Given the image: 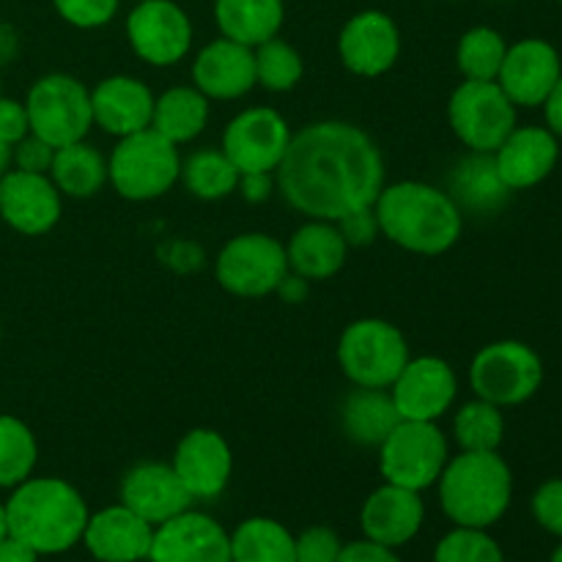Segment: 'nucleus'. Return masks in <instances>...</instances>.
Here are the masks:
<instances>
[{"label": "nucleus", "mask_w": 562, "mask_h": 562, "mask_svg": "<svg viewBox=\"0 0 562 562\" xmlns=\"http://www.w3.org/2000/svg\"><path fill=\"white\" fill-rule=\"evenodd\" d=\"M285 203L311 220L335 223L373 206L384 187V157L366 130L346 121H316L291 135L278 165Z\"/></svg>", "instance_id": "f257e3e1"}, {"label": "nucleus", "mask_w": 562, "mask_h": 562, "mask_svg": "<svg viewBox=\"0 0 562 562\" xmlns=\"http://www.w3.org/2000/svg\"><path fill=\"white\" fill-rule=\"evenodd\" d=\"M373 212L382 236L417 256H442L459 241L464 228V214L450 192L426 181L384 184Z\"/></svg>", "instance_id": "f03ea898"}, {"label": "nucleus", "mask_w": 562, "mask_h": 562, "mask_svg": "<svg viewBox=\"0 0 562 562\" xmlns=\"http://www.w3.org/2000/svg\"><path fill=\"white\" fill-rule=\"evenodd\" d=\"M88 516L82 494L60 477H27L5 503L9 536L36 554H60L77 547Z\"/></svg>", "instance_id": "7ed1b4c3"}, {"label": "nucleus", "mask_w": 562, "mask_h": 562, "mask_svg": "<svg viewBox=\"0 0 562 562\" xmlns=\"http://www.w3.org/2000/svg\"><path fill=\"white\" fill-rule=\"evenodd\" d=\"M437 486L445 516L456 527L475 530L497 525L514 497V475L497 450H461L448 459Z\"/></svg>", "instance_id": "20e7f679"}, {"label": "nucleus", "mask_w": 562, "mask_h": 562, "mask_svg": "<svg viewBox=\"0 0 562 562\" xmlns=\"http://www.w3.org/2000/svg\"><path fill=\"white\" fill-rule=\"evenodd\" d=\"M179 148L151 126L135 135L119 137L108 159V181L126 201L162 198L179 181Z\"/></svg>", "instance_id": "39448f33"}, {"label": "nucleus", "mask_w": 562, "mask_h": 562, "mask_svg": "<svg viewBox=\"0 0 562 562\" xmlns=\"http://www.w3.org/2000/svg\"><path fill=\"white\" fill-rule=\"evenodd\" d=\"M409 357L404 333L384 318L351 322L338 340V366L355 387L387 390Z\"/></svg>", "instance_id": "423d86ee"}, {"label": "nucleus", "mask_w": 562, "mask_h": 562, "mask_svg": "<svg viewBox=\"0 0 562 562\" xmlns=\"http://www.w3.org/2000/svg\"><path fill=\"white\" fill-rule=\"evenodd\" d=\"M543 384V362L521 340H494L483 346L470 366V387L475 398L499 406L530 401Z\"/></svg>", "instance_id": "0eeeda50"}, {"label": "nucleus", "mask_w": 562, "mask_h": 562, "mask_svg": "<svg viewBox=\"0 0 562 562\" xmlns=\"http://www.w3.org/2000/svg\"><path fill=\"white\" fill-rule=\"evenodd\" d=\"M31 132L60 148L86 140L93 126L91 91L71 75H44L33 82L25 99Z\"/></svg>", "instance_id": "6e6552de"}, {"label": "nucleus", "mask_w": 562, "mask_h": 562, "mask_svg": "<svg viewBox=\"0 0 562 562\" xmlns=\"http://www.w3.org/2000/svg\"><path fill=\"white\" fill-rule=\"evenodd\" d=\"M450 459L448 437L437 423L398 420V426L379 445V470L384 483L426 492L442 475Z\"/></svg>", "instance_id": "1a4fd4ad"}, {"label": "nucleus", "mask_w": 562, "mask_h": 562, "mask_svg": "<svg viewBox=\"0 0 562 562\" xmlns=\"http://www.w3.org/2000/svg\"><path fill=\"white\" fill-rule=\"evenodd\" d=\"M453 135L470 151L494 154L516 130V104L497 80H464L448 102Z\"/></svg>", "instance_id": "9d476101"}, {"label": "nucleus", "mask_w": 562, "mask_h": 562, "mask_svg": "<svg viewBox=\"0 0 562 562\" xmlns=\"http://www.w3.org/2000/svg\"><path fill=\"white\" fill-rule=\"evenodd\" d=\"M289 256L285 245L274 236L239 234L220 250L217 256V280L228 294L258 300V296L274 294L280 280L289 274Z\"/></svg>", "instance_id": "9b49d317"}, {"label": "nucleus", "mask_w": 562, "mask_h": 562, "mask_svg": "<svg viewBox=\"0 0 562 562\" xmlns=\"http://www.w3.org/2000/svg\"><path fill=\"white\" fill-rule=\"evenodd\" d=\"M291 126L278 110L247 108L228 121L223 151L239 173H274L291 143Z\"/></svg>", "instance_id": "f8f14e48"}, {"label": "nucleus", "mask_w": 562, "mask_h": 562, "mask_svg": "<svg viewBox=\"0 0 562 562\" xmlns=\"http://www.w3.org/2000/svg\"><path fill=\"white\" fill-rule=\"evenodd\" d=\"M126 38L148 66H173L190 53L192 22L173 0H137L126 16Z\"/></svg>", "instance_id": "ddd939ff"}, {"label": "nucleus", "mask_w": 562, "mask_h": 562, "mask_svg": "<svg viewBox=\"0 0 562 562\" xmlns=\"http://www.w3.org/2000/svg\"><path fill=\"white\" fill-rule=\"evenodd\" d=\"M390 398L401 420L437 423L448 415L459 395L456 371L439 357H415L390 384Z\"/></svg>", "instance_id": "4468645a"}, {"label": "nucleus", "mask_w": 562, "mask_h": 562, "mask_svg": "<svg viewBox=\"0 0 562 562\" xmlns=\"http://www.w3.org/2000/svg\"><path fill=\"white\" fill-rule=\"evenodd\" d=\"M151 562H231V532L212 516L190 510L154 527Z\"/></svg>", "instance_id": "2eb2a0df"}, {"label": "nucleus", "mask_w": 562, "mask_h": 562, "mask_svg": "<svg viewBox=\"0 0 562 562\" xmlns=\"http://www.w3.org/2000/svg\"><path fill=\"white\" fill-rule=\"evenodd\" d=\"M562 75V60L547 38H521L505 53L497 82L516 108H541Z\"/></svg>", "instance_id": "dca6fc26"}, {"label": "nucleus", "mask_w": 562, "mask_h": 562, "mask_svg": "<svg viewBox=\"0 0 562 562\" xmlns=\"http://www.w3.org/2000/svg\"><path fill=\"white\" fill-rule=\"evenodd\" d=\"M192 499H217L234 472V453L214 428H192L176 445L170 464Z\"/></svg>", "instance_id": "f3484780"}, {"label": "nucleus", "mask_w": 562, "mask_h": 562, "mask_svg": "<svg viewBox=\"0 0 562 562\" xmlns=\"http://www.w3.org/2000/svg\"><path fill=\"white\" fill-rule=\"evenodd\" d=\"M64 203L47 173L9 170L0 176V217L25 236H42L58 225Z\"/></svg>", "instance_id": "a211bd4d"}, {"label": "nucleus", "mask_w": 562, "mask_h": 562, "mask_svg": "<svg viewBox=\"0 0 562 562\" xmlns=\"http://www.w3.org/2000/svg\"><path fill=\"white\" fill-rule=\"evenodd\" d=\"M338 55L357 77H379L395 66L401 55V33L384 11H360L338 36Z\"/></svg>", "instance_id": "6ab92c4d"}, {"label": "nucleus", "mask_w": 562, "mask_h": 562, "mask_svg": "<svg viewBox=\"0 0 562 562\" xmlns=\"http://www.w3.org/2000/svg\"><path fill=\"white\" fill-rule=\"evenodd\" d=\"M121 505L135 510L151 527L165 525L192 505L190 492L170 464L148 461L132 467L121 481Z\"/></svg>", "instance_id": "aec40b11"}, {"label": "nucleus", "mask_w": 562, "mask_h": 562, "mask_svg": "<svg viewBox=\"0 0 562 562\" xmlns=\"http://www.w3.org/2000/svg\"><path fill=\"white\" fill-rule=\"evenodd\" d=\"M560 159V143L547 126H516L494 151L499 179L510 192L530 190L549 179Z\"/></svg>", "instance_id": "412c9836"}, {"label": "nucleus", "mask_w": 562, "mask_h": 562, "mask_svg": "<svg viewBox=\"0 0 562 562\" xmlns=\"http://www.w3.org/2000/svg\"><path fill=\"white\" fill-rule=\"evenodd\" d=\"M192 82L206 99H239L256 82V53L231 38H214L192 60Z\"/></svg>", "instance_id": "4be33fe9"}, {"label": "nucleus", "mask_w": 562, "mask_h": 562, "mask_svg": "<svg viewBox=\"0 0 562 562\" xmlns=\"http://www.w3.org/2000/svg\"><path fill=\"white\" fill-rule=\"evenodd\" d=\"M423 519H426V505H423L420 492L395 486V483H384L382 488H376L360 510V527L368 541L390 549L409 543L420 532Z\"/></svg>", "instance_id": "5701e85b"}, {"label": "nucleus", "mask_w": 562, "mask_h": 562, "mask_svg": "<svg viewBox=\"0 0 562 562\" xmlns=\"http://www.w3.org/2000/svg\"><path fill=\"white\" fill-rule=\"evenodd\" d=\"M154 527L126 505H110L88 516L82 543L99 562H140L148 560Z\"/></svg>", "instance_id": "b1692460"}, {"label": "nucleus", "mask_w": 562, "mask_h": 562, "mask_svg": "<svg viewBox=\"0 0 562 562\" xmlns=\"http://www.w3.org/2000/svg\"><path fill=\"white\" fill-rule=\"evenodd\" d=\"M154 93L143 80L130 75H113L97 82L91 91L93 124L108 135L126 137L151 126Z\"/></svg>", "instance_id": "393cba45"}, {"label": "nucleus", "mask_w": 562, "mask_h": 562, "mask_svg": "<svg viewBox=\"0 0 562 562\" xmlns=\"http://www.w3.org/2000/svg\"><path fill=\"white\" fill-rule=\"evenodd\" d=\"M285 256H289L291 272L311 283V280L335 278L344 269L349 245H346L335 223L307 220L302 228L294 231L291 241L285 245Z\"/></svg>", "instance_id": "a878e982"}, {"label": "nucleus", "mask_w": 562, "mask_h": 562, "mask_svg": "<svg viewBox=\"0 0 562 562\" xmlns=\"http://www.w3.org/2000/svg\"><path fill=\"white\" fill-rule=\"evenodd\" d=\"M283 16V0H214L220 33L245 47H258L278 36Z\"/></svg>", "instance_id": "bb28decb"}, {"label": "nucleus", "mask_w": 562, "mask_h": 562, "mask_svg": "<svg viewBox=\"0 0 562 562\" xmlns=\"http://www.w3.org/2000/svg\"><path fill=\"white\" fill-rule=\"evenodd\" d=\"M344 431L351 442L379 448L387 439V434L398 426V412H395L390 390L355 387L344 401L340 409Z\"/></svg>", "instance_id": "cd10ccee"}, {"label": "nucleus", "mask_w": 562, "mask_h": 562, "mask_svg": "<svg viewBox=\"0 0 562 562\" xmlns=\"http://www.w3.org/2000/svg\"><path fill=\"white\" fill-rule=\"evenodd\" d=\"M450 198L459 203V209H472V212L492 214L503 209L510 190L499 179L494 154L472 151V157L461 159L450 176Z\"/></svg>", "instance_id": "c85d7f7f"}, {"label": "nucleus", "mask_w": 562, "mask_h": 562, "mask_svg": "<svg viewBox=\"0 0 562 562\" xmlns=\"http://www.w3.org/2000/svg\"><path fill=\"white\" fill-rule=\"evenodd\" d=\"M209 124V99L195 86L168 88L154 99L151 130L159 132L165 140L190 143L206 130Z\"/></svg>", "instance_id": "c756f323"}, {"label": "nucleus", "mask_w": 562, "mask_h": 562, "mask_svg": "<svg viewBox=\"0 0 562 562\" xmlns=\"http://www.w3.org/2000/svg\"><path fill=\"white\" fill-rule=\"evenodd\" d=\"M49 179L58 187L60 195L93 198L108 184V159L91 143H69V146L55 148Z\"/></svg>", "instance_id": "7c9ffc66"}, {"label": "nucleus", "mask_w": 562, "mask_h": 562, "mask_svg": "<svg viewBox=\"0 0 562 562\" xmlns=\"http://www.w3.org/2000/svg\"><path fill=\"white\" fill-rule=\"evenodd\" d=\"M231 562H296L294 536L263 516L241 521L231 532Z\"/></svg>", "instance_id": "2f4dec72"}, {"label": "nucleus", "mask_w": 562, "mask_h": 562, "mask_svg": "<svg viewBox=\"0 0 562 562\" xmlns=\"http://www.w3.org/2000/svg\"><path fill=\"white\" fill-rule=\"evenodd\" d=\"M239 170L225 157L223 148H201L181 159V176L187 190L201 201H223L239 187Z\"/></svg>", "instance_id": "473e14b6"}, {"label": "nucleus", "mask_w": 562, "mask_h": 562, "mask_svg": "<svg viewBox=\"0 0 562 562\" xmlns=\"http://www.w3.org/2000/svg\"><path fill=\"white\" fill-rule=\"evenodd\" d=\"M453 437L461 450H499L505 439L503 409L488 401L475 398L461 406L453 417Z\"/></svg>", "instance_id": "72a5a7b5"}, {"label": "nucleus", "mask_w": 562, "mask_h": 562, "mask_svg": "<svg viewBox=\"0 0 562 562\" xmlns=\"http://www.w3.org/2000/svg\"><path fill=\"white\" fill-rule=\"evenodd\" d=\"M505 53H508V44H505L503 33L477 25L461 36L459 47H456V64H459L464 80H497Z\"/></svg>", "instance_id": "f704fd0d"}, {"label": "nucleus", "mask_w": 562, "mask_h": 562, "mask_svg": "<svg viewBox=\"0 0 562 562\" xmlns=\"http://www.w3.org/2000/svg\"><path fill=\"white\" fill-rule=\"evenodd\" d=\"M38 445L31 428L11 415H0V488L27 481L36 467Z\"/></svg>", "instance_id": "c9c22d12"}, {"label": "nucleus", "mask_w": 562, "mask_h": 562, "mask_svg": "<svg viewBox=\"0 0 562 562\" xmlns=\"http://www.w3.org/2000/svg\"><path fill=\"white\" fill-rule=\"evenodd\" d=\"M256 53V82L272 93L294 91L305 75L302 55L283 38H269V42L252 47Z\"/></svg>", "instance_id": "e433bc0d"}, {"label": "nucleus", "mask_w": 562, "mask_h": 562, "mask_svg": "<svg viewBox=\"0 0 562 562\" xmlns=\"http://www.w3.org/2000/svg\"><path fill=\"white\" fill-rule=\"evenodd\" d=\"M434 562H505V554L486 530L456 527L437 543Z\"/></svg>", "instance_id": "4c0bfd02"}, {"label": "nucleus", "mask_w": 562, "mask_h": 562, "mask_svg": "<svg viewBox=\"0 0 562 562\" xmlns=\"http://www.w3.org/2000/svg\"><path fill=\"white\" fill-rule=\"evenodd\" d=\"M55 11L69 25L91 31V27L108 25L119 11V0H53Z\"/></svg>", "instance_id": "58836bf2"}, {"label": "nucleus", "mask_w": 562, "mask_h": 562, "mask_svg": "<svg viewBox=\"0 0 562 562\" xmlns=\"http://www.w3.org/2000/svg\"><path fill=\"white\" fill-rule=\"evenodd\" d=\"M340 549L344 543L338 532L329 527H311L300 538H294L296 562H338Z\"/></svg>", "instance_id": "ea45409f"}, {"label": "nucleus", "mask_w": 562, "mask_h": 562, "mask_svg": "<svg viewBox=\"0 0 562 562\" xmlns=\"http://www.w3.org/2000/svg\"><path fill=\"white\" fill-rule=\"evenodd\" d=\"M532 516L552 536L562 538V477L547 481L532 497Z\"/></svg>", "instance_id": "a19ab883"}, {"label": "nucleus", "mask_w": 562, "mask_h": 562, "mask_svg": "<svg viewBox=\"0 0 562 562\" xmlns=\"http://www.w3.org/2000/svg\"><path fill=\"white\" fill-rule=\"evenodd\" d=\"M340 236L346 239L349 247H366L376 241V236H382V228H379V217L373 212V206L355 209V212L344 214L340 220H335Z\"/></svg>", "instance_id": "79ce46f5"}, {"label": "nucleus", "mask_w": 562, "mask_h": 562, "mask_svg": "<svg viewBox=\"0 0 562 562\" xmlns=\"http://www.w3.org/2000/svg\"><path fill=\"white\" fill-rule=\"evenodd\" d=\"M55 159V146H49L47 140L31 135L22 137L20 143H14V162L16 170H25V173H47L53 168Z\"/></svg>", "instance_id": "37998d69"}, {"label": "nucleus", "mask_w": 562, "mask_h": 562, "mask_svg": "<svg viewBox=\"0 0 562 562\" xmlns=\"http://www.w3.org/2000/svg\"><path fill=\"white\" fill-rule=\"evenodd\" d=\"M25 135H31V121H27L25 102H14V99L0 97V140L14 146V143H20Z\"/></svg>", "instance_id": "c03bdc74"}, {"label": "nucleus", "mask_w": 562, "mask_h": 562, "mask_svg": "<svg viewBox=\"0 0 562 562\" xmlns=\"http://www.w3.org/2000/svg\"><path fill=\"white\" fill-rule=\"evenodd\" d=\"M338 562H401L395 549L382 547L376 541H355L340 549Z\"/></svg>", "instance_id": "a18cd8bd"}, {"label": "nucleus", "mask_w": 562, "mask_h": 562, "mask_svg": "<svg viewBox=\"0 0 562 562\" xmlns=\"http://www.w3.org/2000/svg\"><path fill=\"white\" fill-rule=\"evenodd\" d=\"M247 203H267L274 192V176L272 173H241L239 187Z\"/></svg>", "instance_id": "49530a36"}, {"label": "nucleus", "mask_w": 562, "mask_h": 562, "mask_svg": "<svg viewBox=\"0 0 562 562\" xmlns=\"http://www.w3.org/2000/svg\"><path fill=\"white\" fill-rule=\"evenodd\" d=\"M541 108H543V113H547V130L560 140L562 137V75H560V80L554 82L552 93H549L547 102H543Z\"/></svg>", "instance_id": "de8ad7c7"}, {"label": "nucleus", "mask_w": 562, "mask_h": 562, "mask_svg": "<svg viewBox=\"0 0 562 562\" xmlns=\"http://www.w3.org/2000/svg\"><path fill=\"white\" fill-rule=\"evenodd\" d=\"M274 294H280V300L289 302V305H296V302H302L307 296V280L300 278V274L289 272L283 280H280Z\"/></svg>", "instance_id": "09e8293b"}, {"label": "nucleus", "mask_w": 562, "mask_h": 562, "mask_svg": "<svg viewBox=\"0 0 562 562\" xmlns=\"http://www.w3.org/2000/svg\"><path fill=\"white\" fill-rule=\"evenodd\" d=\"M0 562H38V554L16 538L5 536L0 541Z\"/></svg>", "instance_id": "8fccbe9b"}, {"label": "nucleus", "mask_w": 562, "mask_h": 562, "mask_svg": "<svg viewBox=\"0 0 562 562\" xmlns=\"http://www.w3.org/2000/svg\"><path fill=\"white\" fill-rule=\"evenodd\" d=\"M11 162H14V146H9L5 140H0V176L9 173Z\"/></svg>", "instance_id": "3c124183"}, {"label": "nucleus", "mask_w": 562, "mask_h": 562, "mask_svg": "<svg viewBox=\"0 0 562 562\" xmlns=\"http://www.w3.org/2000/svg\"><path fill=\"white\" fill-rule=\"evenodd\" d=\"M9 536V521H5V505H0V541Z\"/></svg>", "instance_id": "603ef678"}, {"label": "nucleus", "mask_w": 562, "mask_h": 562, "mask_svg": "<svg viewBox=\"0 0 562 562\" xmlns=\"http://www.w3.org/2000/svg\"><path fill=\"white\" fill-rule=\"evenodd\" d=\"M549 562H562V543H560V547H558V549H554L552 560H549Z\"/></svg>", "instance_id": "864d4df0"}, {"label": "nucleus", "mask_w": 562, "mask_h": 562, "mask_svg": "<svg viewBox=\"0 0 562 562\" xmlns=\"http://www.w3.org/2000/svg\"><path fill=\"white\" fill-rule=\"evenodd\" d=\"M560 3H562V0H560Z\"/></svg>", "instance_id": "5fc2aeb1"}]
</instances>
